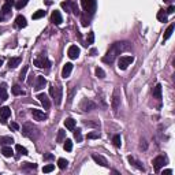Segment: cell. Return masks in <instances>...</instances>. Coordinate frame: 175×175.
<instances>
[{
    "label": "cell",
    "mask_w": 175,
    "mask_h": 175,
    "mask_svg": "<svg viewBox=\"0 0 175 175\" xmlns=\"http://www.w3.org/2000/svg\"><path fill=\"white\" fill-rule=\"evenodd\" d=\"M11 116V108L10 107H0V118H1V123H6V119Z\"/></svg>",
    "instance_id": "30bf717a"
},
{
    "label": "cell",
    "mask_w": 175,
    "mask_h": 175,
    "mask_svg": "<svg viewBox=\"0 0 175 175\" xmlns=\"http://www.w3.org/2000/svg\"><path fill=\"white\" fill-rule=\"evenodd\" d=\"M62 7H63L66 11H71V10H70V1H63V3H62Z\"/></svg>",
    "instance_id": "7bdbcfd3"
},
{
    "label": "cell",
    "mask_w": 175,
    "mask_h": 175,
    "mask_svg": "<svg viewBox=\"0 0 175 175\" xmlns=\"http://www.w3.org/2000/svg\"><path fill=\"white\" fill-rule=\"evenodd\" d=\"M47 85V80L43 75H38L36 78V85H34V90H41L44 89V86Z\"/></svg>",
    "instance_id": "5bb4252c"
},
{
    "label": "cell",
    "mask_w": 175,
    "mask_h": 175,
    "mask_svg": "<svg viewBox=\"0 0 175 175\" xmlns=\"http://www.w3.org/2000/svg\"><path fill=\"white\" fill-rule=\"evenodd\" d=\"M174 11H175V7H174V6H170L168 10H167V14H172Z\"/></svg>",
    "instance_id": "7dc6e473"
},
{
    "label": "cell",
    "mask_w": 175,
    "mask_h": 175,
    "mask_svg": "<svg viewBox=\"0 0 175 175\" xmlns=\"http://www.w3.org/2000/svg\"><path fill=\"white\" fill-rule=\"evenodd\" d=\"M53 93H55V86H51L49 88V95L53 96Z\"/></svg>",
    "instance_id": "c3c4849f"
},
{
    "label": "cell",
    "mask_w": 175,
    "mask_h": 175,
    "mask_svg": "<svg viewBox=\"0 0 175 175\" xmlns=\"http://www.w3.org/2000/svg\"><path fill=\"white\" fill-rule=\"evenodd\" d=\"M15 151L18 152V153H21V155H28V149L25 147H22V145H19V144L15 147Z\"/></svg>",
    "instance_id": "d6a6232c"
},
{
    "label": "cell",
    "mask_w": 175,
    "mask_h": 175,
    "mask_svg": "<svg viewBox=\"0 0 175 175\" xmlns=\"http://www.w3.org/2000/svg\"><path fill=\"white\" fill-rule=\"evenodd\" d=\"M92 159L95 160L97 164H100L101 167H108V161H107V159L105 157H103L101 155H97V153H93L92 155Z\"/></svg>",
    "instance_id": "7c38bea8"
},
{
    "label": "cell",
    "mask_w": 175,
    "mask_h": 175,
    "mask_svg": "<svg viewBox=\"0 0 175 175\" xmlns=\"http://www.w3.org/2000/svg\"><path fill=\"white\" fill-rule=\"evenodd\" d=\"M64 126H66L68 130H74V127H75V120L73 119V118H67V119L64 120Z\"/></svg>",
    "instance_id": "603a6c76"
},
{
    "label": "cell",
    "mask_w": 175,
    "mask_h": 175,
    "mask_svg": "<svg viewBox=\"0 0 175 175\" xmlns=\"http://www.w3.org/2000/svg\"><path fill=\"white\" fill-rule=\"evenodd\" d=\"M96 75H97V78H104L105 77V71L101 67H97L96 68Z\"/></svg>",
    "instance_id": "f35d334b"
},
{
    "label": "cell",
    "mask_w": 175,
    "mask_h": 175,
    "mask_svg": "<svg viewBox=\"0 0 175 175\" xmlns=\"http://www.w3.org/2000/svg\"><path fill=\"white\" fill-rule=\"evenodd\" d=\"M74 138L77 139V142H81V141H82V133H81L80 129L74 130Z\"/></svg>",
    "instance_id": "8d00e7d4"
},
{
    "label": "cell",
    "mask_w": 175,
    "mask_h": 175,
    "mask_svg": "<svg viewBox=\"0 0 175 175\" xmlns=\"http://www.w3.org/2000/svg\"><path fill=\"white\" fill-rule=\"evenodd\" d=\"M129 43H124V41H118V43H114L110 47V49L107 51V53H105V56H103V62L104 63H108L111 64L115 62V59L118 58V56L122 53L123 51H126V49H129Z\"/></svg>",
    "instance_id": "6da1fadb"
},
{
    "label": "cell",
    "mask_w": 175,
    "mask_h": 175,
    "mask_svg": "<svg viewBox=\"0 0 175 175\" xmlns=\"http://www.w3.org/2000/svg\"><path fill=\"white\" fill-rule=\"evenodd\" d=\"M62 93H63L62 88L56 86L55 88V93H53V96H52V97L55 99V104H56V105H59V104L62 103V97H63V95H62Z\"/></svg>",
    "instance_id": "9a60e30c"
},
{
    "label": "cell",
    "mask_w": 175,
    "mask_h": 175,
    "mask_svg": "<svg viewBox=\"0 0 175 175\" xmlns=\"http://www.w3.org/2000/svg\"><path fill=\"white\" fill-rule=\"evenodd\" d=\"M71 71H73V63H66L63 66V70H62V77L66 80V78H68V77H70Z\"/></svg>",
    "instance_id": "e0dca14e"
},
{
    "label": "cell",
    "mask_w": 175,
    "mask_h": 175,
    "mask_svg": "<svg viewBox=\"0 0 175 175\" xmlns=\"http://www.w3.org/2000/svg\"><path fill=\"white\" fill-rule=\"evenodd\" d=\"M88 138H90V139H95V138H100V134H99V131H93V133H89L88 134Z\"/></svg>",
    "instance_id": "b9f144b4"
},
{
    "label": "cell",
    "mask_w": 175,
    "mask_h": 175,
    "mask_svg": "<svg viewBox=\"0 0 175 175\" xmlns=\"http://www.w3.org/2000/svg\"><path fill=\"white\" fill-rule=\"evenodd\" d=\"M43 16H45V11L44 10H37L34 14H33V19H40V18H43Z\"/></svg>",
    "instance_id": "4dcf8cb0"
},
{
    "label": "cell",
    "mask_w": 175,
    "mask_h": 175,
    "mask_svg": "<svg viewBox=\"0 0 175 175\" xmlns=\"http://www.w3.org/2000/svg\"><path fill=\"white\" fill-rule=\"evenodd\" d=\"M12 95L15 96H23L25 95V90H22V88L19 85H14L12 86Z\"/></svg>",
    "instance_id": "4316f807"
},
{
    "label": "cell",
    "mask_w": 175,
    "mask_h": 175,
    "mask_svg": "<svg viewBox=\"0 0 175 175\" xmlns=\"http://www.w3.org/2000/svg\"><path fill=\"white\" fill-rule=\"evenodd\" d=\"M112 110H114V112H118V108H119L120 105V97H119V93H118V90L114 92V96H112Z\"/></svg>",
    "instance_id": "8fae6325"
},
{
    "label": "cell",
    "mask_w": 175,
    "mask_h": 175,
    "mask_svg": "<svg viewBox=\"0 0 175 175\" xmlns=\"http://www.w3.org/2000/svg\"><path fill=\"white\" fill-rule=\"evenodd\" d=\"M53 170H55V166H53V164H47V166H44L43 167V172H45V174L52 172Z\"/></svg>",
    "instance_id": "74e56055"
},
{
    "label": "cell",
    "mask_w": 175,
    "mask_h": 175,
    "mask_svg": "<svg viewBox=\"0 0 175 175\" xmlns=\"http://www.w3.org/2000/svg\"><path fill=\"white\" fill-rule=\"evenodd\" d=\"M28 1H29V0H18V1L15 3L16 10H22V8H23L25 6L28 4Z\"/></svg>",
    "instance_id": "836d02e7"
},
{
    "label": "cell",
    "mask_w": 175,
    "mask_h": 175,
    "mask_svg": "<svg viewBox=\"0 0 175 175\" xmlns=\"http://www.w3.org/2000/svg\"><path fill=\"white\" fill-rule=\"evenodd\" d=\"M8 99V93H7V85L0 84V100H7Z\"/></svg>",
    "instance_id": "d6986e66"
},
{
    "label": "cell",
    "mask_w": 175,
    "mask_h": 175,
    "mask_svg": "<svg viewBox=\"0 0 175 175\" xmlns=\"http://www.w3.org/2000/svg\"><path fill=\"white\" fill-rule=\"evenodd\" d=\"M96 52H97V51H96L95 48H93V49H90V55H92V56H95V55H96Z\"/></svg>",
    "instance_id": "f907efd6"
},
{
    "label": "cell",
    "mask_w": 175,
    "mask_h": 175,
    "mask_svg": "<svg viewBox=\"0 0 175 175\" xmlns=\"http://www.w3.org/2000/svg\"><path fill=\"white\" fill-rule=\"evenodd\" d=\"M51 21L53 22L55 25H58L59 26L62 22H63V18H62V14H60V11H53L52 12V15H51Z\"/></svg>",
    "instance_id": "2e32d148"
},
{
    "label": "cell",
    "mask_w": 175,
    "mask_h": 175,
    "mask_svg": "<svg viewBox=\"0 0 175 175\" xmlns=\"http://www.w3.org/2000/svg\"><path fill=\"white\" fill-rule=\"evenodd\" d=\"M11 4H8V3H4L3 4V7H1V12H3L4 15H8L10 12H11Z\"/></svg>",
    "instance_id": "f546056e"
},
{
    "label": "cell",
    "mask_w": 175,
    "mask_h": 175,
    "mask_svg": "<svg viewBox=\"0 0 175 175\" xmlns=\"http://www.w3.org/2000/svg\"><path fill=\"white\" fill-rule=\"evenodd\" d=\"M28 66H25L23 67V70H22V71H21V74H19V78L22 81H25V78H26V73H28Z\"/></svg>",
    "instance_id": "60d3db41"
},
{
    "label": "cell",
    "mask_w": 175,
    "mask_h": 175,
    "mask_svg": "<svg viewBox=\"0 0 175 175\" xmlns=\"http://www.w3.org/2000/svg\"><path fill=\"white\" fill-rule=\"evenodd\" d=\"M156 16H157V19L160 22H167V12H164V10H159Z\"/></svg>",
    "instance_id": "83f0119b"
},
{
    "label": "cell",
    "mask_w": 175,
    "mask_h": 175,
    "mask_svg": "<svg viewBox=\"0 0 175 175\" xmlns=\"http://www.w3.org/2000/svg\"><path fill=\"white\" fill-rule=\"evenodd\" d=\"M172 32H174V23H171L170 26L167 28V30L164 32V36H163V41H166V40H168L170 37H171V34H172Z\"/></svg>",
    "instance_id": "cb8c5ba5"
},
{
    "label": "cell",
    "mask_w": 175,
    "mask_h": 175,
    "mask_svg": "<svg viewBox=\"0 0 175 175\" xmlns=\"http://www.w3.org/2000/svg\"><path fill=\"white\" fill-rule=\"evenodd\" d=\"M80 53H81V49L77 47V45H70V47H68L67 55L70 59H77V58L80 56Z\"/></svg>",
    "instance_id": "9c48e42d"
},
{
    "label": "cell",
    "mask_w": 175,
    "mask_h": 175,
    "mask_svg": "<svg viewBox=\"0 0 175 175\" xmlns=\"http://www.w3.org/2000/svg\"><path fill=\"white\" fill-rule=\"evenodd\" d=\"M33 63H34V66H37L38 68H44V67L48 68L51 66L49 60H48L45 56H38V58H36V59L33 60Z\"/></svg>",
    "instance_id": "5b68a950"
},
{
    "label": "cell",
    "mask_w": 175,
    "mask_h": 175,
    "mask_svg": "<svg viewBox=\"0 0 175 175\" xmlns=\"http://www.w3.org/2000/svg\"><path fill=\"white\" fill-rule=\"evenodd\" d=\"M95 43V33L90 32L89 34H88V45H90V44Z\"/></svg>",
    "instance_id": "ab89813d"
},
{
    "label": "cell",
    "mask_w": 175,
    "mask_h": 175,
    "mask_svg": "<svg viewBox=\"0 0 175 175\" xmlns=\"http://www.w3.org/2000/svg\"><path fill=\"white\" fill-rule=\"evenodd\" d=\"M67 164H68V161L66 159H59L58 160V166H59L60 170H64V168L67 167Z\"/></svg>",
    "instance_id": "d590c367"
},
{
    "label": "cell",
    "mask_w": 175,
    "mask_h": 175,
    "mask_svg": "<svg viewBox=\"0 0 175 175\" xmlns=\"http://www.w3.org/2000/svg\"><path fill=\"white\" fill-rule=\"evenodd\" d=\"M164 1H166V3H170V1H171V0H164Z\"/></svg>",
    "instance_id": "11a10c76"
},
{
    "label": "cell",
    "mask_w": 175,
    "mask_h": 175,
    "mask_svg": "<svg viewBox=\"0 0 175 175\" xmlns=\"http://www.w3.org/2000/svg\"><path fill=\"white\" fill-rule=\"evenodd\" d=\"M4 19V15H3V12H1V10H0V22Z\"/></svg>",
    "instance_id": "f5cc1de1"
},
{
    "label": "cell",
    "mask_w": 175,
    "mask_h": 175,
    "mask_svg": "<svg viewBox=\"0 0 175 175\" xmlns=\"http://www.w3.org/2000/svg\"><path fill=\"white\" fill-rule=\"evenodd\" d=\"M133 62H134L133 56H129V55L120 56L119 60H118V67H119V70H126Z\"/></svg>",
    "instance_id": "277c9868"
},
{
    "label": "cell",
    "mask_w": 175,
    "mask_h": 175,
    "mask_svg": "<svg viewBox=\"0 0 175 175\" xmlns=\"http://www.w3.org/2000/svg\"><path fill=\"white\" fill-rule=\"evenodd\" d=\"M32 116L36 120H40V122H43V120L47 119V115H45L41 110H36V108H33L32 110Z\"/></svg>",
    "instance_id": "4fadbf2b"
},
{
    "label": "cell",
    "mask_w": 175,
    "mask_h": 175,
    "mask_svg": "<svg viewBox=\"0 0 175 175\" xmlns=\"http://www.w3.org/2000/svg\"><path fill=\"white\" fill-rule=\"evenodd\" d=\"M166 174V175H170V174H172V170H164L163 171V175Z\"/></svg>",
    "instance_id": "681fc988"
},
{
    "label": "cell",
    "mask_w": 175,
    "mask_h": 175,
    "mask_svg": "<svg viewBox=\"0 0 175 175\" xmlns=\"http://www.w3.org/2000/svg\"><path fill=\"white\" fill-rule=\"evenodd\" d=\"M64 138H66V131L64 130H59L58 131V142H63Z\"/></svg>",
    "instance_id": "e575fe53"
},
{
    "label": "cell",
    "mask_w": 175,
    "mask_h": 175,
    "mask_svg": "<svg viewBox=\"0 0 175 175\" xmlns=\"http://www.w3.org/2000/svg\"><path fill=\"white\" fill-rule=\"evenodd\" d=\"M63 148H64V151L71 152L73 151V142H71V139H66V141H64Z\"/></svg>",
    "instance_id": "1f68e13d"
},
{
    "label": "cell",
    "mask_w": 175,
    "mask_h": 175,
    "mask_svg": "<svg viewBox=\"0 0 175 175\" xmlns=\"http://www.w3.org/2000/svg\"><path fill=\"white\" fill-rule=\"evenodd\" d=\"M81 4H82V8L84 11L89 15H92L93 12L96 11V0H81Z\"/></svg>",
    "instance_id": "3957f363"
},
{
    "label": "cell",
    "mask_w": 175,
    "mask_h": 175,
    "mask_svg": "<svg viewBox=\"0 0 175 175\" xmlns=\"http://www.w3.org/2000/svg\"><path fill=\"white\" fill-rule=\"evenodd\" d=\"M127 160H129V163H130V164H134V166H135L137 168H138V170L144 171V166H141V163H139V161H137V160H135L134 157H133V156H129Z\"/></svg>",
    "instance_id": "484cf974"
},
{
    "label": "cell",
    "mask_w": 175,
    "mask_h": 175,
    "mask_svg": "<svg viewBox=\"0 0 175 175\" xmlns=\"http://www.w3.org/2000/svg\"><path fill=\"white\" fill-rule=\"evenodd\" d=\"M11 127L14 129V130H19V124L15 123V122H12V123H11Z\"/></svg>",
    "instance_id": "bcb514c9"
},
{
    "label": "cell",
    "mask_w": 175,
    "mask_h": 175,
    "mask_svg": "<svg viewBox=\"0 0 175 175\" xmlns=\"http://www.w3.org/2000/svg\"><path fill=\"white\" fill-rule=\"evenodd\" d=\"M80 108L82 110V111L88 112V111H92V110H95V108H96V104L93 103V101H90V100L84 99L82 101H81V104H80Z\"/></svg>",
    "instance_id": "8992f818"
},
{
    "label": "cell",
    "mask_w": 175,
    "mask_h": 175,
    "mask_svg": "<svg viewBox=\"0 0 175 175\" xmlns=\"http://www.w3.org/2000/svg\"><path fill=\"white\" fill-rule=\"evenodd\" d=\"M112 142H114V145H115L116 148H120V145H122V138H120L119 134H115L114 135V138H112Z\"/></svg>",
    "instance_id": "f1b7e54d"
},
{
    "label": "cell",
    "mask_w": 175,
    "mask_h": 175,
    "mask_svg": "<svg viewBox=\"0 0 175 175\" xmlns=\"http://www.w3.org/2000/svg\"><path fill=\"white\" fill-rule=\"evenodd\" d=\"M153 97H156L157 100L161 99V85L160 84H157L153 88Z\"/></svg>",
    "instance_id": "7402d4cb"
},
{
    "label": "cell",
    "mask_w": 175,
    "mask_h": 175,
    "mask_svg": "<svg viewBox=\"0 0 175 175\" xmlns=\"http://www.w3.org/2000/svg\"><path fill=\"white\" fill-rule=\"evenodd\" d=\"M12 142H14V138L10 137V135H1L0 137V144L1 145H11Z\"/></svg>",
    "instance_id": "ffe728a7"
},
{
    "label": "cell",
    "mask_w": 175,
    "mask_h": 175,
    "mask_svg": "<svg viewBox=\"0 0 175 175\" xmlns=\"http://www.w3.org/2000/svg\"><path fill=\"white\" fill-rule=\"evenodd\" d=\"M166 157L164 156H157V157H155L153 159V168H155V171H160V168L164 167V164H166Z\"/></svg>",
    "instance_id": "52a82bcc"
},
{
    "label": "cell",
    "mask_w": 175,
    "mask_h": 175,
    "mask_svg": "<svg viewBox=\"0 0 175 175\" xmlns=\"http://www.w3.org/2000/svg\"><path fill=\"white\" fill-rule=\"evenodd\" d=\"M23 167H26V168H33V170H36L37 168V164H34V163H25V166Z\"/></svg>",
    "instance_id": "ee69618b"
},
{
    "label": "cell",
    "mask_w": 175,
    "mask_h": 175,
    "mask_svg": "<svg viewBox=\"0 0 175 175\" xmlns=\"http://www.w3.org/2000/svg\"><path fill=\"white\" fill-rule=\"evenodd\" d=\"M1 153H3V156H6V157H12V156H14L12 148L7 147V145H4V147L1 148Z\"/></svg>",
    "instance_id": "44dd1931"
},
{
    "label": "cell",
    "mask_w": 175,
    "mask_h": 175,
    "mask_svg": "<svg viewBox=\"0 0 175 175\" xmlns=\"http://www.w3.org/2000/svg\"><path fill=\"white\" fill-rule=\"evenodd\" d=\"M15 25L18 28H26V25H28L26 18H25L23 15H18L16 16V19H15Z\"/></svg>",
    "instance_id": "ac0fdd59"
},
{
    "label": "cell",
    "mask_w": 175,
    "mask_h": 175,
    "mask_svg": "<svg viewBox=\"0 0 175 175\" xmlns=\"http://www.w3.org/2000/svg\"><path fill=\"white\" fill-rule=\"evenodd\" d=\"M19 63H21V58H11V59L8 60V67H10V68H15Z\"/></svg>",
    "instance_id": "d4e9b609"
},
{
    "label": "cell",
    "mask_w": 175,
    "mask_h": 175,
    "mask_svg": "<svg viewBox=\"0 0 175 175\" xmlns=\"http://www.w3.org/2000/svg\"><path fill=\"white\" fill-rule=\"evenodd\" d=\"M3 66V59H0V67Z\"/></svg>",
    "instance_id": "db71d44e"
},
{
    "label": "cell",
    "mask_w": 175,
    "mask_h": 175,
    "mask_svg": "<svg viewBox=\"0 0 175 175\" xmlns=\"http://www.w3.org/2000/svg\"><path fill=\"white\" fill-rule=\"evenodd\" d=\"M37 99L40 100V103L43 104V107L45 108V110H49V108H51V101L48 99V95H45V93H38V95H37Z\"/></svg>",
    "instance_id": "ba28073f"
},
{
    "label": "cell",
    "mask_w": 175,
    "mask_h": 175,
    "mask_svg": "<svg viewBox=\"0 0 175 175\" xmlns=\"http://www.w3.org/2000/svg\"><path fill=\"white\" fill-rule=\"evenodd\" d=\"M6 3H8V4H11L12 6V4L15 3V0H6Z\"/></svg>",
    "instance_id": "816d5d0a"
},
{
    "label": "cell",
    "mask_w": 175,
    "mask_h": 175,
    "mask_svg": "<svg viewBox=\"0 0 175 175\" xmlns=\"http://www.w3.org/2000/svg\"><path fill=\"white\" fill-rule=\"evenodd\" d=\"M52 159H53V155H51V153L44 155V160H52Z\"/></svg>",
    "instance_id": "f6af8a7d"
},
{
    "label": "cell",
    "mask_w": 175,
    "mask_h": 175,
    "mask_svg": "<svg viewBox=\"0 0 175 175\" xmlns=\"http://www.w3.org/2000/svg\"><path fill=\"white\" fill-rule=\"evenodd\" d=\"M38 131H37L36 126H33V123H25L23 127H22V135L23 137H28V138H36Z\"/></svg>",
    "instance_id": "7a4b0ae2"
}]
</instances>
